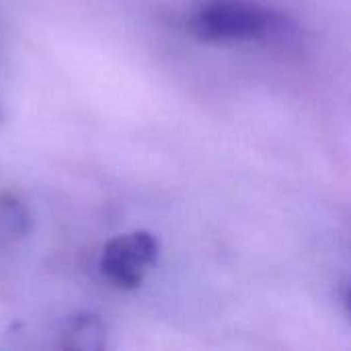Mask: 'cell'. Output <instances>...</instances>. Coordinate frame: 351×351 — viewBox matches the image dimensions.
I'll return each instance as SVG.
<instances>
[{
  "mask_svg": "<svg viewBox=\"0 0 351 351\" xmlns=\"http://www.w3.org/2000/svg\"><path fill=\"white\" fill-rule=\"evenodd\" d=\"M343 304H346V311H348V315L351 317V288H348V290L343 292Z\"/></svg>",
  "mask_w": 351,
  "mask_h": 351,
  "instance_id": "5",
  "label": "cell"
},
{
  "mask_svg": "<svg viewBox=\"0 0 351 351\" xmlns=\"http://www.w3.org/2000/svg\"><path fill=\"white\" fill-rule=\"evenodd\" d=\"M158 259V241L146 230H134L109 241L101 255L103 276L121 290L138 288Z\"/></svg>",
  "mask_w": 351,
  "mask_h": 351,
  "instance_id": "2",
  "label": "cell"
},
{
  "mask_svg": "<svg viewBox=\"0 0 351 351\" xmlns=\"http://www.w3.org/2000/svg\"><path fill=\"white\" fill-rule=\"evenodd\" d=\"M6 121V111H4V105H2V101H0V125Z\"/></svg>",
  "mask_w": 351,
  "mask_h": 351,
  "instance_id": "6",
  "label": "cell"
},
{
  "mask_svg": "<svg viewBox=\"0 0 351 351\" xmlns=\"http://www.w3.org/2000/svg\"><path fill=\"white\" fill-rule=\"evenodd\" d=\"M60 346L74 351H101L107 346V327L93 313L70 317L60 331Z\"/></svg>",
  "mask_w": 351,
  "mask_h": 351,
  "instance_id": "3",
  "label": "cell"
},
{
  "mask_svg": "<svg viewBox=\"0 0 351 351\" xmlns=\"http://www.w3.org/2000/svg\"><path fill=\"white\" fill-rule=\"evenodd\" d=\"M189 31L208 43H241L274 35L282 16L253 0H206L189 16Z\"/></svg>",
  "mask_w": 351,
  "mask_h": 351,
  "instance_id": "1",
  "label": "cell"
},
{
  "mask_svg": "<svg viewBox=\"0 0 351 351\" xmlns=\"http://www.w3.org/2000/svg\"><path fill=\"white\" fill-rule=\"evenodd\" d=\"M33 220L29 208L12 193H0V237L6 241H23L31 234Z\"/></svg>",
  "mask_w": 351,
  "mask_h": 351,
  "instance_id": "4",
  "label": "cell"
}]
</instances>
